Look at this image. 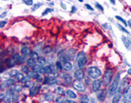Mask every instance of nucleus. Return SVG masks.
Wrapping results in <instances>:
<instances>
[{
    "mask_svg": "<svg viewBox=\"0 0 131 103\" xmlns=\"http://www.w3.org/2000/svg\"><path fill=\"white\" fill-rule=\"evenodd\" d=\"M119 85H120V74L118 73V74H116V75L114 76L112 84L108 86L107 94H108L110 96H113V95L116 93V91L118 90V88H119Z\"/></svg>",
    "mask_w": 131,
    "mask_h": 103,
    "instance_id": "obj_1",
    "label": "nucleus"
},
{
    "mask_svg": "<svg viewBox=\"0 0 131 103\" xmlns=\"http://www.w3.org/2000/svg\"><path fill=\"white\" fill-rule=\"evenodd\" d=\"M76 63L78 65L79 69H82L83 67H85L87 62H88V58H87V54L84 51H80L76 54Z\"/></svg>",
    "mask_w": 131,
    "mask_h": 103,
    "instance_id": "obj_2",
    "label": "nucleus"
},
{
    "mask_svg": "<svg viewBox=\"0 0 131 103\" xmlns=\"http://www.w3.org/2000/svg\"><path fill=\"white\" fill-rule=\"evenodd\" d=\"M112 80H113V70L108 68L106 69L104 73V76H103V84L106 86H110L112 84Z\"/></svg>",
    "mask_w": 131,
    "mask_h": 103,
    "instance_id": "obj_3",
    "label": "nucleus"
},
{
    "mask_svg": "<svg viewBox=\"0 0 131 103\" xmlns=\"http://www.w3.org/2000/svg\"><path fill=\"white\" fill-rule=\"evenodd\" d=\"M88 76L90 79H92L94 81L95 80H100V78L102 77V71H101L100 68L93 66V67H90L88 69Z\"/></svg>",
    "mask_w": 131,
    "mask_h": 103,
    "instance_id": "obj_4",
    "label": "nucleus"
},
{
    "mask_svg": "<svg viewBox=\"0 0 131 103\" xmlns=\"http://www.w3.org/2000/svg\"><path fill=\"white\" fill-rule=\"evenodd\" d=\"M20 59H21V55H20L19 53H14L10 58L6 60L7 68H13L17 64H19Z\"/></svg>",
    "mask_w": 131,
    "mask_h": 103,
    "instance_id": "obj_5",
    "label": "nucleus"
},
{
    "mask_svg": "<svg viewBox=\"0 0 131 103\" xmlns=\"http://www.w3.org/2000/svg\"><path fill=\"white\" fill-rule=\"evenodd\" d=\"M58 84V80L56 76H47L43 78L42 84H48V85H55Z\"/></svg>",
    "mask_w": 131,
    "mask_h": 103,
    "instance_id": "obj_6",
    "label": "nucleus"
},
{
    "mask_svg": "<svg viewBox=\"0 0 131 103\" xmlns=\"http://www.w3.org/2000/svg\"><path fill=\"white\" fill-rule=\"evenodd\" d=\"M122 103H131V85L127 87L122 95Z\"/></svg>",
    "mask_w": 131,
    "mask_h": 103,
    "instance_id": "obj_7",
    "label": "nucleus"
},
{
    "mask_svg": "<svg viewBox=\"0 0 131 103\" xmlns=\"http://www.w3.org/2000/svg\"><path fill=\"white\" fill-rule=\"evenodd\" d=\"M73 87H74L76 90H78V91H85L86 84H84L82 81L76 80V81L73 82Z\"/></svg>",
    "mask_w": 131,
    "mask_h": 103,
    "instance_id": "obj_8",
    "label": "nucleus"
},
{
    "mask_svg": "<svg viewBox=\"0 0 131 103\" xmlns=\"http://www.w3.org/2000/svg\"><path fill=\"white\" fill-rule=\"evenodd\" d=\"M14 84H15V79H7L1 84V89L4 90L5 88L8 89V88L12 87Z\"/></svg>",
    "mask_w": 131,
    "mask_h": 103,
    "instance_id": "obj_9",
    "label": "nucleus"
},
{
    "mask_svg": "<svg viewBox=\"0 0 131 103\" xmlns=\"http://www.w3.org/2000/svg\"><path fill=\"white\" fill-rule=\"evenodd\" d=\"M123 91L121 89H119L118 88V90L116 91V93L112 96V103H119L120 102V100H122V95H123Z\"/></svg>",
    "mask_w": 131,
    "mask_h": 103,
    "instance_id": "obj_10",
    "label": "nucleus"
},
{
    "mask_svg": "<svg viewBox=\"0 0 131 103\" xmlns=\"http://www.w3.org/2000/svg\"><path fill=\"white\" fill-rule=\"evenodd\" d=\"M102 84H103V82L101 80H95V81H93L92 84H91L93 91L94 92H98L99 90L101 89V87H102Z\"/></svg>",
    "mask_w": 131,
    "mask_h": 103,
    "instance_id": "obj_11",
    "label": "nucleus"
},
{
    "mask_svg": "<svg viewBox=\"0 0 131 103\" xmlns=\"http://www.w3.org/2000/svg\"><path fill=\"white\" fill-rule=\"evenodd\" d=\"M73 77L75 78L76 80H78V81H82L85 78V73H84V71L82 69H77L76 71L74 72Z\"/></svg>",
    "mask_w": 131,
    "mask_h": 103,
    "instance_id": "obj_12",
    "label": "nucleus"
},
{
    "mask_svg": "<svg viewBox=\"0 0 131 103\" xmlns=\"http://www.w3.org/2000/svg\"><path fill=\"white\" fill-rule=\"evenodd\" d=\"M61 79L63 81V83L66 84V85H69L73 82V79L71 77V75H69L68 73H65L63 75H61Z\"/></svg>",
    "mask_w": 131,
    "mask_h": 103,
    "instance_id": "obj_13",
    "label": "nucleus"
},
{
    "mask_svg": "<svg viewBox=\"0 0 131 103\" xmlns=\"http://www.w3.org/2000/svg\"><path fill=\"white\" fill-rule=\"evenodd\" d=\"M31 52H32V50H31L30 47H28V46H23L22 49H21V54H22V56L27 57V58H30Z\"/></svg>",
    "mask_w": 131,
    "mask_h": 103,
    "instance_id": "obj_14",
    "label": "nucleus"
},
{
    "mask_svg": "<svg viewBox=\"0 0 131 103\" xmlns=\"http://www.w3.org/2000/svg\"><path fill=\"white\" fill-rule=\"evenodd\" d=\"M41 88V85L40 84H36L34 87H32L30 89V96H35L36 94H38L39 92V90Z\"/></svg>",
    "mask_w": 131,
    "mask_h": 103,
    "instance_id": "obj_15",
    "label": "nucleus"
},
{
    "mask_svg": "<svg viewBox=\"0 0 131 103\" xmlns=\"http://www.w3.org/2000/svg\"><path fill=\"white\" fill-rule=\"evenodd\" d=\"M121 40H122V42H123V44H124L125 48H126L127 50H131V41H130V39L128 38V37H126L125 35H122V36H121Z\"/></svg>",
    "mask_w": 131,
    "mask_h": 103,
    "instance_id": "obj_16",
    "label": "nucleus"
},
{
    "mask_svg": "<svg viewBox=\"0 0 131 103\" xmlns=\"http://www.w3.org/2000/svg\"><path fill=\"white\" fill-rule=\"evenodd\" d=\"M62 65H63V70H64L66 73H69V72L72 71L73 65H72V63H71V62H69V61L62 62Z\"/></svg>",
    "mask_w": 131,
    "mask_h": 103,
    "instance_id": "obj_17",
    "label": "nucleus"
},
{
    "mask_svg": "<svg viewBox=\"0 0 131 103\" xmlns=\"http://www.w3.org/2000/svg\"><path fill=\"white\" fill-rule=\"evenodd\" d=\"M53 93L54 94H56V95H58V96H61V95H63L64 93H65V89H64V87L63 86H56L54 90H53Z\"/></svg>",
    "mask_w": 131,
    "mask_h": 103,
    "instance_id": "obj_18",
    "label": "nucleus"
},
{
    "mask_svg": "<svg viewBox=\"0 0 131 103\" xmlns=\"http://www.w3.org/2000/svg\"><path fill=\"white\" fill-rule=\"evenodd\" d=\"M32 71H34L37 74H39V75H42V74H45V67L39 66V65H36L32 69Z\"/></svg>",
    "mask_w": 131,
    "mask_h": 103,
    "instance_id": "obj_19",
    "label": "nucleus"
},
{
    "mask_svg": "<svg viewBox=\"0 0 131 103\" xmlns=\"http://www.w3.org/2000/svg\"><path fill=\"white\" fill-rule=\"evenodd\" d=\"M65 95L68 97V99H72V100H74V99H76V98H77V94H76V93H75L72 89H67V90H66Z\"/></svg>",
    "mask_w": 131,
    "mask_h": 103,
    "instance_id": "obj_20",
    "label": "nucleus"
},
{
    "mask_svg": "<svg viewBox=\"0 0 131 103\" xmlns=\"http://www.w3.org/2000/svg\"><path fill=\"white\" fill-rule=\"evenodd\" d=\"M105 97H106V91L105 90H101L98 92L97 98H98L99 101H105Z\"/></svg>",
    "mask_w": 131,
    "mask_h": 103,
    "instance_id": "obj_21",
    "label": "nucleus"
},
{
    "mask_svg": "<svg viewBox=\"0 0 131 103\" xmlns=\"http://www.w3.org/2000/svg\"><path fill=\"white\" fill-rule=\"evenodd\" d=\"M27 65H28L30 68H32V69H33L36 65H38V62H37L36 60H34V59L29 58L28 59V61H27Z\"/></svg>",
    "mask_w": 131,
    "mask_h": 103,
    "instance_id": "obj_22",
    "label": "nucleus"
},
{
    "mask_svg": "<svg viewBox=\"0 0 131 103\" xmlns=\"http://www.w3.org/2000/svg\"><path fill=\"white\" fill-rule=\"evenodd\" d=\"M25 76H26L25 74H23V73H21V72H20L19 74H18L16 77L14 78V79H15V81H16V82H18V83H22V81L24 80Z\"/></svg>",
    "mask_w": 131,
    "mask_h": 103,
    "instance_id": "obj_23",
    "label": "nucleus"
},
{
    "mask_svg": "<svg viewBox=\"0 0 131 103\" xmlns=\"http://www.w3.org/2000/svg\"><path fill=\"white\" fill-rule=\"evenodd\" d=\"M30 67L28 66V65H22V67H21V73H23V74H28V73H30V69H29Z\"/></svg>",
    "mask_w": 131,
    "mask_h": 103,
    "instance_id": "obj_24",
    "label": "nucleus"
},
{
    "mask_svg": "<svg viewBox=\"0 0 131 103\" xmlns=\"http://www.w3.org/2000/svg\"><path fill=\"white\" fill-rule=\"evenodd\" d=\"M90 99H89V96L87 94H83L80 96V102L81 103H89Z\"/></svg>",
    "mask_w": 131,
    "mask_h": 103,
    "instance_id": "obj_25",
    "label": "nucleus"
},
{
    "mask_svg": "<svg viewBox=\"0 0 131 103\" xmlns=\"http://www.w3.org/2000/svg\"><path fill=\"white\" fill-rule=\"evenodd\" d=\"M38 65H39V66H42V67H45V65H46V60L45 57H41V56H39V58L38 59Z\"/></svg>",
    "mask_w": 131,
    "mask_h": 103,
    "instance_id": "obj_26",
    "label": "nucleus"
},
{
    "mask_svg": "<svg viewBox=\"0 0 131 103\" xmlns=\"http://www.w3.org/2000/svg\"><path fill=\"white\" fill-rule=\"evenodd\" d=\"M19 73H20V72L18 71L17 69H12L11 71L8 73V76H9V77L15 78L16 76H17V75H18V74H19Z\"/></svg>",
    "mask_w": 131,
    "mask_h": 103,
    "instance_id": "obj_27",
    "label": "nucleus"
},
{
    "mask_svg": "<svg viewBox=\"0 0 131 103\" xmlns=\"http://www.w3.org/2000/svg\"><path fill=\"white\" fill-rule=\"evenodd\" d=\"M30 58L34 59L36 61H38V59L39 58V54L37 51H32L31 52V55H30Z\"/></svg>",
    "mask_w": 131,
    "mask_h": 103,
    "instance_id": "obj_28",
    "label": "nucleus"
},
{
    "mask_svg": "<svg viewBox=\"0 0 131 103\" xmlns=\"http://www.w3.org/2000/svg\"><path fill=\"white\" fill-rule=\"evenodd\" d=\"M45 99H46V101H52L53 94L49 93V92H46V93H45Z\"/></svg>",
    "mask_w": 131,
    "mask_h": 103,
    "instance_id": "obj_29",
    "label": "nucleus"
},
{
    "mask_svg": "<svg viewBox=\"0 0 131 103\" xmlns=\"http://www.w3.org/2000/svg\"><path fill=\"white\" fill-rule=\"evenodd\" d=\"M115 19L118 20V21H119V22H120L121 24H123V25H124L125 27L128 26V25H127V22H126V21H125V20L123 19L122 17H120V16H115Z\"/></svg>",
    "mask_w": 131,
    "mask_h": 103,
    "instance_id": "obj_30",
    "label": "nucleus"
},
{
    "mask_svg": "<svg viewBox=\"0 0 131 103\" xmlns=\"http://www.w3.org/2000/svg\"><path fill=\"white\" fill-rule=\"evenodd\" d=\"M3 101H4V103H11V101H12V96L9 95V94H6L5 97H4V99H3Z\"/></svg>",
    "mask_w": 131,
    "mask_h": 103,
    "instance_id": "obj_31",
    "label": "nucleus"
},
{
    "mask_svg": "<svg viewBox=\"0 0 131 103\" xmlns=\"http://www.w3.org/2000/svg\"><path fill=\"white\" fill-rule=\"evenodd\" d=\"M55 68L57 70H63V65H62V62L61 61H57L55 63Z\"/></svg>",
    "mask_w": 131,
    "mask_h": 103,
    "instance_id": "obj_32",
    "label": "nucleus"
},
{
    "mask_svg": "<svg viewBox=\"0 0 131 103\" xmlns=\"http://www.w3.org/2000/svg\"><path fill=\"white\" fill-rule=\"evenodd\" d=\"M52 51V47H50V46H48V47H46V48H43V53L47 55V54H50Z\"/></svg>",
    "mask_w": 131,
    "mask_h": 103,
    "instance_id": "obj_33",
    "label": "nucleus"
},
{
    "mask_svg": "<svg viewBox=\"0 0 131 103\" xmlns=\"http://www.w3.org/2000/svg\"><path fill=\"white\" fill-rule=\"evenodd\" d=\"M35 85H36V84H35V83H33V82H31V81H30V82H28L27 84H25V85H24V86H25V87H29V88L31 89V88H32V87H34Z\"/></svg>",
    "mask_w": 131,
    "mask_h": 103,
    "instance_id": "obj_34",
    "label": "nucleus"
},
{
    "mask_svg": "<svg viewBox=\"0 0 131 103\" xmlns=\"http://www.w3.org/2000/svg\"><path fill=\"white\" fill-rule=\"evenodd\" d=\"M64 100H65V99H64L62 96H57L56 98H55V102L56 103H63L64 102Z\"/></svg>",
    "mask_w": 131,
    "mask_h": 103,
    "instance_id": "obj_35",
    "label": "nucleus"
},
{
    "mask_svg": "<svg viewBox=\"0 0 131 103\" xmlns=\"http://www.w3.org/2000/svg\"><path fill=\"white\" fill-rule=\"evenodd\" d=\"M53 11V9H51V8H47V9H46L43 12H42V16H46V15H47V14H49L50 12H52Z\"/></svg>",
    "mask_w": 131,
    "mask_h": 103,
    "instance_id": "obj_36",
    "label": "nucleus"
},
{
    "mask_svg": "<svg viewBox=\"0 0 131 103\" xmlns=\"http://www.w3.org/2000/svg\"><path fill=\"white\" fill-rule=\"evenodd\" d=\"M117 28L118 29H120V31H121V32H125V33H127V34H129V32H128V31H126V30H125L124 28L121 26V25L117 24Z\"/></svg>",
    "mask_w": 131,
    "mask_h": 103,
    "instance_id": "obj_37",
    "label": "nucleus"
},
{
    "mask_svg": "<svg viewBox=\"0 0 131 103\" xmlns=\"http://www.w3.org/2000/svg\"><path fill=\"white\" fill-rule=\"evenodd\" d=\"M23 2H24V4H26L28 6H33V4H34V2L32 0H24Z\"/></svg>",
    "mask_w": 131,
    "mask_h": 103,
    "instance_id": "obj_38",
    "label": "nucleus"
},
{
    "mask_svg": "<svg viewBox=\"0 0 131 103\" xmlns=\"http://www.w3.org/2000/svg\"><path fill=\"white\" fill-rule=\"evenodd\" d=\"M95 5H96V7L98 8V9L100 10V11H102V12H104V11H105V10H104V7L102 6V5L100 4V3H98V2H96V3H95Z\"/></svg>",
    "mask_w": 131,
    "mask_h": 103,
    "instance_id": "obj_39",
    "label": "nucleus"
},
{
    "mask_svg": "<svg viewBox=\"0 0 131 103\" xmlns=\"http://www.w3.org/2000/svg\"><path fill=\"white\" fill-rule=\"evenodd\" d=\"M41 6V3H37V4H35V5H34V7H32V11H36V10H37V9H39V7Z\"/></svg>",
    "mask_w": 131,
    "mask_h": 103,
    "instance_id": "obj_40",
    "label": "nucleus"
},
{
    "mask_svg": "<svg viewBox=\"0 0 131 103\" xmlns=\"http://www.w3.org/2000/svg\"><path fill=\"white\" fill-rule=\"evenodd\" d=\"M6 24H7L6 21H1V23H0V28H1V29H3V28H4V26H5Z\"/></svg>",
    "mask_w": 131,
    "mask_h": 103,
    "instance_id": "obj_41",
    "label": "nucleus"
},
{
    "mask_svg": "<svg viewBox=\"0 0 131 103\" xmlns=\"http://www.w3.org/2000/svg\"><path fill=\"white\" fill-rule=\"evenodd\" d=\"M85 6H86V8H87L88 10H90V11H93V10H94V8H93V7L91 6L90 4H86Z\"/></svg>",
    "mask_w": 131,
    "mask_h": 103,
    "instance_id": "obj_42",
    "label": "nucleus"
},
{
    "mask_svg": "<svg viewBox=\"0 0 131 103\" xmlns=\"http://www.w3.org/2000/svg\"><path fill=\"white\" fill-rule=\"evenodd\" d=\"M63 103H76V102L74 100H72V99H65Z\"/></svg>",
    "mask_w": 131,
    "mask_h": 103,
    "instance_id": "obj_43",
    "label": "nucleus"
},
{
    "mask_svg": "<svg viewBox=\"0 0 131 103\" xmlns=\"http://www.w3.org/2000/svg\"><path fill=\"white\" fill-rule=\"evenodd\" d=\"M76 6H72V9H71V11H70V14H74L75 12H76Z\"/></svg>",
    "mask_w": 131,
    "mask_h": 103,
    "instance_id": "obj_44",
    "label": "nucleus"
},
{
    "mask_svg": "<svg viewBox=\"0 0 131 103\" xmlns=\"http://www.w3.org/2000/svg\"><path fill=\"white\" fill-rule=\"evenodd\" d=\"M60 4H61V8H62V9H64V10H66V5H65V4H64V3H62V2H61Z\"/></svg>",
    "mask_w": 131,
    "mask_h": 103,
    "instance_id": "obj_45",
    "label": "nucleus"
},
{
    "mask_svg": "<svg viewBox=\"0 0 131 103\" xmlns=\"http://www.w3.org/2000/svg\"><path fill=\"white\" fill-rule=\"evenodd\" d=\"M6 12H5V13H3L2 14V15H1V18H4V17H6Z\"/></svg>",
    "mask_w": 131,
    "mask_h": 103,
    "instance_id": "obj_46",
    "label": "nucleus"
},
{
    "mask_svg": "<svg viewBox=\"0 0 131 103\" xmlns=\"http://www.w3.org/2000/svg\"><path fill=\"white\" fill-rule=\"evenodd\" d=\"M127 25H128V26H129L131 28V20H129V21L127 22Z\"/></svg>",
    "mask_w": 131,
    "mask_h": 103,
    "instance_id": "obj_47",
    "label": "nucleus"
},
{
    "mask_svg": "<svg viewBox=\"0 0 131 103\" xmlns=\"http://www.w3.org/2000/svg\"><path fill=\"white\" fill-rule=\"evenodd\" d=\"M111 3H112V4H113V5H114V4H115V1H111Z\"/></svg>",
    "mask_w": 131,
    "mask_h": 103,
    "instance_id": "obj_48",
    "label": "nucleus"
}]
</instances>
